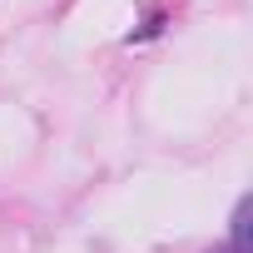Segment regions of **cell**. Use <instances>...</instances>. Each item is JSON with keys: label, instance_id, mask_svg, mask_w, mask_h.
I'll return each instance as SVG.
<instances>
[{"label": "cell", "instance_id": "cell-1", "mask_svg": "<svg viewBox=\"0 0 253 253\" xmlns=\"http://www.w3.org/2000/svg\"><path fill=\"white\" fill-rule=\"evenodd\" d=\"M248 199L238 204V213H233V253H248Z\"/></svg>", "mask_w": 253, "mask_h": 253}]
</instances>
